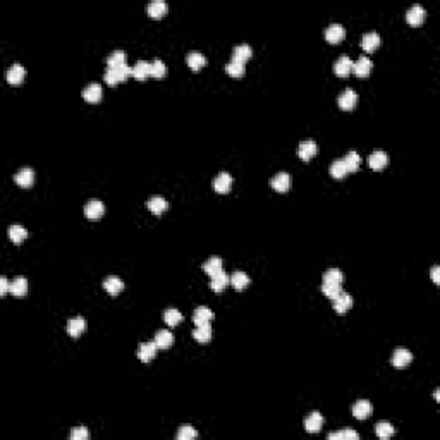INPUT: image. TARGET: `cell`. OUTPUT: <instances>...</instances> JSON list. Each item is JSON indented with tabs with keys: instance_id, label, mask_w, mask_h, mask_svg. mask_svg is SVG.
Here are the masks:
<instances>
[{
	"instance_id": "cell-32",
	"label": "cell",
	"mask_w": 440,
	"mask_h": 440,
	"mask_svg": "<svg viewBox=\"0 0 440 440\" xmlns=\"http://www.w3.org/2000/svg\"><path fill=\"white\" fill-rule=\"evenodd\" d=\"M193 337L196 339L198 342H208L211 339V327L210 324H203V325H196V328L193 330Z\"/></svg>"
},
{
	"instance_id": "cell-25",
	"label": "cell",
	"mask_w": 440,
	"mask_h": 440,
	"mask_svg": "<svg viewBox=\"0 0 440 440\" xmlns=\"http://www.w3.org/2000/svg\"><path fill=\"white\" fill-rule=\"evenodd\" d=\"M7 81L11 84H21L22 79H24V69H22L21 64H14L7 69Z\"/></svg>"
},
{
	"instance_id": "cell-35",
	"label": "cell",
	"mask_w": 440,
	"mask_h": 440,
	"mask_svg": "<svg viewBox=\"0 0 440 440\" xmlns=\"http://www.w3.org/2000/svg\"><path fill=\"white\" fill-rule=\"evenodd\" d=\"M203 270L211 277L213 273L222 270V260L218 258V256H211V258H208L207 262L203 263Z\"/></svg>"
},
{
	"instance_id": "cell-40",
	"label": "cell",
	"mask_w": 440,
	"mask_h": 440,
	"mask_svg": "<svg viewBox=\"0 0 440 440\" xmlns=\"http://www.w3.org/2000/svg\"><path fill=\"white\" fill-rule=\"evenodd\" d=\"M375 433L380 439H389V437L394 435V426L389 421H380L379 425L375 426Z\"/></svg>"
},
{
	"instance_id": "cell-27",
	"label": "cell",
	"mask_w": 440,
	"mask_h": 440,
	"mask_svg": "<svg viewBox=\"0 0 440 440\" xmlns=\"http://www.w3.org/2000/svg\"><path fill=\"white\" fill-rule=\"evenodd\" d=\"M172 342H174V335L171 334L169 330H158L155 335V344L156 347H160V349H167L171 347Z\"/></svg>"
},
{
	"instance_id": "cell-42",
	"label": "cell",
	"mask_w": 440,
	"mask_h": 440,
	"mask_svg": "<svg viewBox=\"0 0 440 440\" xmlns=\"http://www.w3.org/2000/svg\"><path fill=\"white\" fill-rule=\"evenodd\" d=\"M226 71L230 74V76L241 77L244 74V64H243V62H239V60H234V58H232V60H230L229 64L226 66Z\"/></svg>"
},
{
	"instance_id": "cell-46",
	"label": "cell",
	"mask_w": 440,
	"mask_h": 440,
	"mask_svg": "<svg viewBox=\"0 0 440 440\" xmlns=\"http://www.w3.org/2000/svg\"><path fill=\"white\" fill-rule=\"evenodd\" d=\"M196 435H198V432L191 425H182L175 437H177L179 440H190V439H194Z\"/></svg>"
},
{
	"instance_id": "cell-8",
	"label": "cell",
	"mask_w": 440,
	"mask_h": 440,
	"mask_svg": "<svg viewBox=\"0 0 440 440\" xmlns=\"http://www.w3.org/2000/svg\"><path fill=\"white\" fill-rule=\"evenodd\" d=\"M406 19H407V22H409V24H411V26L421 24L423 19H425V9H423L420 4H415V5H413V7L407 9Z\"/></svg>"
},
{
	"instance_id": "cell-33",
	"label": "cell",
	"mask_w": 440,
	"mask_h": 440,
	"mask_svg": "<svg viewBox=\"0 0 440 440\" xmlns=\"http://www.w3.org/2000/svg\"><path fill=\"white\" fill-rule=\"evenodd\" d=\"M103 287H105V291L109 292V294L115 296L124 289V284H122V280H120L119 277H109V279L103 282Z\"/></svg>"
},
{
	"instance_id": "cell-24",
	"label": "cell",
	"mask_w": 440,
	"mask_h": 440,
	"mask_svg": "<svg viewBox=\"0 0 440 440\" xmlns=\"http://www.w3.org/2000/svg\"><path fill=\"white\" fill-rule=\"evenodd\" d=\"M146 11H148L150 18H162V16L167 14L169 5L165 2H162V0H155V2H150Z\"/></svg>"
},
{
	"instance_id": "cell-14",
	"label": "cell",
	"mask_w": 440,
	"mask_h": 440,
	"mask_svg": "<svg viewBox=\"0 0 440 440\" xmlns=\"http://www.w3.org/2000/svg\"><path fill=\"white\" fill-rule=\"evenodd\" d=\"M14 181L18 182L21 188H28V186H31L35 182V172H33V169H29V167L21 169V171H19L18 174L14 175Z\"/></svg>"
},
{
	"instance_id": "cell-12",
	"label": "cell",
	"mask_w": 440,
	"mask_h": 440,
	"mask_svg": "<svg viewBox=\"0 0 440 440\" xmlns=\"http://www.w3.org/2000/svg\"><path fill=\"white\" fill-rule=\"evenodd\" d=\"M368 164L373 171H382L387 164H389V156H387L385 152H373L368 158Z\"/></svg>"
},
{
	"instance_id": "cell-44",
	"label": "cell",
	"mask_w": 440,
	"mask_h": 440,
	"mask_svg": "<svg viewBox=\"0 0 440 440\" xmlns=\"http://www.w3.org/2000/svg\"><path fill=\"white\" fill-rule=\"evenodd\" d=\"M330 174L334 175L335 179H342L345 174H347V169H345V165H344V162H342V158H341V160H334V162H332Z\"/></svg>"
},
{
	"instance_id": "cell-31",
	"label": "cell",
	"mask_w": 440,
	"mask_h": 440,
	"mask_svg": "<svg viewBox=\"0 0 440 440\" xmlns=\"http://www.w3.org/2000/svg\"><path fill=\"white\" fill-rule=\"evenodd\" d=\"M371 413V404L368 401H358L353 406V415L356 416L358 420H364L368 418Z\"/></svg>"
},
{
	"instance_id": "cell-41",
	"label": "cell",
	"mask_w": 440,
	"mask_h": 440,
	"mask_svg": "<svg viewBox=\"0 0 440 440\" xmlns=\"http://www.w3.org/2000/svg\"><path fill=\"white\" fill-rule=\"evenodd\" d=\"M335 439H341V440H358V439H360V435H358V432H354V430H341V432L328 433V440H335Z\"/></svg>"
},
{
	"instance_id": "cell-17",
	"label": "cell",
	"mask_w": 440,
	"mask_h": 440,
	"mask_svg": "<svg viewBox=\"0 0 440 440\" xmlns=\"http://www.w3.org/2000/svg\"><path fill=\"white\" fill-rule=\"evenodd\" d=\"M322 425H324V416L320 415L318 411H313L309 416H306L305 420V428L308 432H320Z\"/></svg>"
},
{
	"instance_id": "cell-22",
	"label": "cell",
	"mask_w": 440,
	"mask_h": 440,
	"mask_svg": "<svg viewBox=\"0 0 440 440\" xmlns=\"http://www.w3.org/2000/svg\"><path fill=\"white\" fill-rule=\"evenodd\" d=\"M128 55H126V52L122 50H115L112 52V54L107 57V64H109V69H117V67H122L128 64Z\"/></svg>"
},
{
	"instance_id": "cell-28",
	"label": "cell",
	"mask_w": 440,
	"mask_h": 440,
	"mask_svg": "<svg viewBox=\"0 0 440 440\" xmlns=\"http://www.w3.org/2000/svg\"><path fill=\"white\" fill-rule=\"evenodd\" d=\"M342 162H344L347 172H356L361 165V156L358 155V152H349L342 158Z\"/></svg>"
},
{
	"instance_id": "cell-18",
	"label": "cell",
	"mask_w": 440,
	"mask_h": 440,
	"mask_svg": "<svg viewBox=\"0 0 440 440\" xmlns=\"http://www.w3.org/2000/svg\"><path fill=\"white\" fill-rule=\"evenodd\" d=\"M353 71L356 76L366 77L371 73V60L368 57H360L356 62H353Z\"/></svg>"
},
{
	"instance_id": "cell-9",
	"label": "cell",
	"mask_w": 440,
	"mask_h": 440,
	"mask_svg": "<svg viewBox=\"0 0 440 440\" xmlns=\"http://www.w3.org/2000/svg\"><path fill=\"white\" fill-rule=\"evenodd\" d=\"M353 71V60H351L347 55H342L341 58H337L334 64V73L337 74V76L344 77L347 76V74Z\"/></svg>"
},
{
	"instance_id": "cell-38",
	"label": "cell",
	"mask_w": 440,
	"mask_h": 440,
	"mask_svg": "<svg viewBox=\"0 0 440 440\" xmlns=\"http://www.w3.org/2000/svg\"><path fill=\"white\" fill-rule=\"evenodd\" d=\"M164 320L167 325H171V327H175V325L179 324V322L182 320V315L179 309L175 308H171V309H165L164 311Z\"/></svg>"
},
{
	"instance_id": "cell-2",
	"label": "cell",
	"mask_w": 440,
	"mask_h": 440,
	"mask_svg": "<svg viewBox=\"0 0 440 440\" xmlns=\"http://www.w3.org/2000/svg\"><path fill=\"white\" fill-rule=\"evenodd\" d=\"M291 184H292V177L287 172H279V174H275L270 179V186L275 191H279V193H286L291 188Z\"/></svg>"
},
{
	"instance_id": "cell-15",
	"label": "cell",
	"mask_w": 440,
	"mask_h": 440,
	"mask_svg": "<svg viewBox=\"0 0 440 440\" xmlns=\"http://www.w3.org/2000/svg\"><path fill=\"white\" fill-rule=\"evenodd\" d=\"M133 76H134L136 79H139V81L150 77L152 76V64L146 62V60H138L134 64V67H133Z\"/></svg>"
},
{
	"instance_id": "cell-19",
	"label": "cell",
	"mask_w": 440,
	"mask_h": 440,
	"mask_svg": "<svg viewBox=\"0 0 440 440\" xmlns=\"http://www.w3.org/2000/svg\"><path fill=\"white\" fill-rule=\"evenodd\" d=\"M84 330H86V320H84L83 317H74L67 322V332H69V335H73V337L81 335Z\"/></svg>"
},
{
	"instance_id": "cell-43",
	"label": "cell",
	"mask_w": 440,
	"mask_h": 440,
	"mask_svg": "<svg viewBox=\"0 0 440 440\" xmlns=\"http://www.w3.org/2000/svg\"><path fill=\"white\" fill-rule=\"evenodd\" d=\"M322 291H324L325 296H328L330 299H335L339 294L342 292L341 289V284H332V282H324V286H322Z\"/></svg>"
},
{
	"instance_id": "cell-37",
	"label": "cell",
	"mask_w": 440,
	"mask_h": 440,
	"mask_svg": "<svg viewBox=\"0 0 440 440\" xmlns=\"http://www.w3.org/2000/svg\"><path fill=\"white\" fill-rule=\"evenodd\" d=\"M251 54H253V50H251L249 45H237L236 48H234V55L232 58L234 60H239V62H246L248 58L251 57Z\"/></svg>"
},
{
	"instance_id": "cell-47",
	"label": "cell",
	"mask_w": 440,
	"mask_h": 440,
	"mask_svg": "<svg viewBox=\"0 0 440 440\" xmlns=\"http://www.w3.org/2000/svg\"><path fill=\"white\" fill-rule=\"evenodd\" d=\"M90 437V432H88L84 426H79V428H74L71 432V439L73 440H86Z\"/></svg>"
},
{
	"instance_id": "cell-7",
	"label": "cell",
	"mask_w": 440,
	"mask_h": 440,
	"mask_svg": "<svg viewBox=\"0 0 440 440\" xmlns=\"http://www.w3.org/2000/svg\"><path fill=\"white\" fill-rule=\"evenodd\" d=\"M213 188L217 193H227L232 188V177L227 172H220L217 177L213 179Z\"/></svg>"
},
{
	"instance_id": "cell-11",
	"label": "cell",
	"mask_w": 440,
	"mask_h": 440,
	"mask_svg": "<svg viewBox=\"0 0 440 440\" xmlns=\"http://www.w3.org/2000/svg\"><path fill=\"white\" fill-rule=\"evenodd\" d=\"M229 282H230L229 275H227V273L224 272V270H220V272H217V273H213V275H211V279H210V287L213 289L215 292H222V291H224V287H226V286L229 284Z\"/></svg>"
},
{
	"instance_id": "cell-45",
	"label": "cell",
	"mask_w": 440,
	"mask_h": 440,
	"mask_svg": "<svg viewBox=\"0 0 440 440\" xmlns=\"http://www.w3.org/2000/svg\"><path fill=\"white\" fill-rule=\"evenodd\" d=\"M167 74V66H165L162 60H153L152 62V77H156V79H160Z\"/></svg>"
},
{
	"instance_id": "cell-20",
	"label": "cell",
	"mask_w": 440,
	"mask_h": 440,
	"mask_svg": "<svg viewBox=\"0 0 440 440\" xmlns=\"http://www.w3.org/2000/svg\"><path fill=\"white\" fill-rule=\"evenodd\" d=\"M156 349H158V347H156L155 341L153 342H143V344L139 345V349H138V358L146 363V361H150V360L155 358Z\"/></svg>"
},
{
	"instance_id": "cell-1",
	"label": "cell",
	"mask_w": 440,
	"mask_h": 440,
	"mask_svg": "<svg viewBox=\"0 0 440 440\" xmlns=\"http://www.w3.org/2000/svg\"><path fill=\"white\" fill-rule=\"evenodd\" d=\"M129 76H133V67H129L128 64L117 69H107L105 73V83H109L110 86H115L117 83H122Z\"/></svg>"
},
{
	"instance_id": "cell-6",
	"label": "cell",
	"mask_w": 440,
	"mask_h": 440,
	"mask_svg": "<svg viewBox=\"0 0 440 440\" xmlns=\"http://www.w3.org/2000/svg\"><path fill=\"white\" fill-rule=\"evenodd\" d=\"M413 361V354L409 353L407 349H404V347H399V349L394 351L392 354V364L396 368H404L407 366V364Z\"/></svg>"
},
{
	"instance_id": "cell-10",
	"label": "cell",
	"mask_w": 440,
	"mask_h": 440,
	"mask_svg": "<svg viewBox=\"0 0 440 440\" xmlns=\"http://www.w3.org/2000/svg\"><path fill=\"white\" fill-rule=\"evenodd\" d=\"M344 35H345L344 26L337 24V22H334V24H330L327 29H325V38H327V41H330V43H339V41L344 38Z\"/></svg>"
},
{
	"instance_id": "cell-29",
	"label": "cell",
	"mask_w": 440,
	"mask_h": 440,
	"mask_svg": "<svg viewBox=\"0 0 440 440\" xmlns=\"http://www.w3.org/2000/svg\"><path fill=\"white\" fill-rule=\"evenodd\" d=\"M186 62H188V66H190L193 71H200L201 67L207 64V58H205V55H201L200 52H191V54H188V57H186Z\"/></svg>"
},
{
	"instance_id": "cell-49",
	"label": "cell",
	"mask_w": 440,
	"mask_h": 440,
	"mask_svg": "<svg viewBox=\"0 0 440 440\" xmlns=\"http://www.w3.org/2000/svg\"><path fill=\"white\" fill-rule=\"evenodd\" d=\"M432 279L435 280V282H439V267H433V270H432Z\"/></svg>"
},
{
	"instance_id": "cell-34",
	"label": "cell",
	"mask_w": 440,
	"mask_h": 440,
	"mask_svg": "<svg viewBox=\"0 0 440 440\" xmlns=\"http://www.w3.org/2000/svg\"><path fill=\"white\" fill-rule=\"evenodd\" d=\"M9 237H11L12 243L19 244V243H22L26 237H28V232H26V229L22 226H18V224H14V226L9 227Z\"/></svg>"
},
{
	"instance_id": "cell-36",
	"label": "cell",
	"mask_w": 440,
	"mask_h": 440,
	"mask_svg": "<svg viewBox=\"0 0 440 440\" xmlns=\"http://www.w3.org/2000/svg\"><path fill=\"white\" fill-rule=\"evenodd\" d=\"M11 292L14 296H24L28 292V280L22 279V277H18L11 282Z\"/></svg>"
},
{
	"instance_id": "cell-21",
	"label": "cell",
	"mask_w": 440,
	"mask_h": 440,
	"mask_svg": "<svg viewBox=\"0 0 440 440\" xmlns=\"http://www.w3.org/2000/svg\"><path fill=\"white\" fill-rule=\"evenodd\" d=\"M146 207H148V210L152 211V213L160 215L169 208V203H167V200L162 196H152L148 200V203H146Z\"/></svg>"
},
{
	"instance_id": "cell-26",
	"label": "cell",
	"mask_w": 440,
	"mask_h": 440,
	"mask_svg": "<svg viewBox=\"0 0 440 440\" xmlns=\"http://www.w3.org/2000/svg\"><path fill=\"white\" fill-rule=\"evenodd\" d=\"M379 45H380V37H379V33H375V31L366 33L363 37V40H361V47H363L364 52H373Z\"/></svg>"
},
{
	"instance_id": "cell-48",
	"label": "cell",
	"mask_w": 440,
	"mask_h": 440,
	"mask_svg": "<svg viewBox=\"0 0 440 440\" xmlns=\"http://www.w3.org/2000/svg\"><path fill=\"white\" fill-rule=\"evenodd\" d=\"M7 291H11V284L7 282V279H0V294H5Z\"/></svg>"
},
{
	"instance_id": "cell-16",
	"label": "cell",
	"mask_w": 440,
	"mask_h": 440,
	"mask_svg": "<svg viewBox=\"0 0 440 440\" xmlns=\"http://www.w3.org/2000/svg\"><path fill=\"white\" fill-rule=\"evenodd\" d=\"M318 153V146L317 143L313 141H303L301 145L298 146V155L301 160H309L311 156H315Z\"/></svg>"
},
{
	"instance_id": "cell-13",
	"label": "cell",
	"mask_w": 440,
	"mask_h": 440,
	"mask_svg": "<svg viewBox=\"0 0 440 440\" xmlns=\"http://www.w3.org/2000/svg\"><path fill=\"white\" fill-rule=\"evenodd\" d=\"M213 320V311L207 306H198L193 313V322L196 325H203V324H210Z\"/></svg>"
},
{
	"instance_id": "cell-30",
	"label": "cell",
	"mask_w": 440,
	"mask_h": 440,
	"mask_svg": "<svg viewBox=\"0 0 440 440\" xmlns=\"http://www.w3.org/2000/svg\"><path fill=\"white\" fill-rule=\"evenodd\" d=\"M230 284L234 286L236 291H243V289L248 287V284H249V277H248V273L237 270V272H234L232 277H230Z\"/></svg>"
},
{
	"instance_id": "cell-4",
	"label": "cell",
	"mask_w": 440,
	"mask_h": 440,
	"mask_svg": "<svg viewBox=\"0 0 440 440\" xmlns=\"http://www.w3.org/2000/svg\"><path fill=\"white\" fill-rule=\"evenodd\" d=\"M102 95H103L102 86H100V84H96V83L88 84V86L83 90V98L86 100V102H90V103L100 102V100H102Z\"/></svg>"
},
{
	"instance_id": "cell-3",
	"label": "cell",
	"mask_w": 440,
	"mask_h": 440,
	"mask_svg": "<svg viewBox=\"0 0 440 440\" xmlns=\"http://www.w3.org/2000/svg\"><path fill=\"white\" fill-rule=\"evenodd\" d=\"M358 103V95L354 93L351 88H347V90H344L339 95V107H341L342 110H351L354 109Z\"/></svg>"
},
{
	"instance_id": "cell-23",
	"label": "cell",
	"mask_w": 440,
	"mask_h": 440,
	"mask_svg": "<svg viewBox=\"0 0 440 440\" xmlns=\"http://www.w3.org/2000/svg\"><path fill=\"white\" fill-rule=\"evenodd\" d=\"M351 306H353V298H351V294H347V292H341V294L334 299V309L337 313H345Z\"/></svg>"
},
{
	"instance_id": "cell-5",
	"label": "cell",
	"mask_w": 440,
	"mask_h": 440,
	"mask_svg": "<svg viewBox=\"0 0 440 440\" xmlns=\"http://www.w3.org/2000/svg\"><path fill=\"white\" fill-rule=\"evenodd\" d=\"M103 211H105V207H103V203L100 200L88 201L86 207H84V215H86L88 218H91V220L100 218L103 215Z\"/></svg>"
},
{
	"instance_id": "cell-39",
	"label": "cell",
	"mask_w": 440,
	"mask_h": 440,
	"mask_svg": "<svg viewBox=\"0 0 440 440\" xmlns=\"http://www.w3.org/2000/svg\"><path fill=\"white\" fill-rule=\"evenodd\" d=\"M344 280V273L339 268H328L324 273V282H332V284H342Z\"/></svg>"
}]
</instances>
